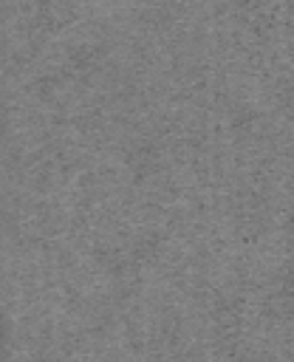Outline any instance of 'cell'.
Masks as SVG:
<instances>
[]
</instances>
